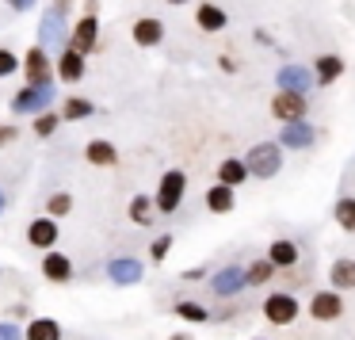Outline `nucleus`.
<instances>
[{
  "instance_id": "393cba45",
  "label": "nucleus",
  "mask_w": 355,
  "mask_h": 340,
  "mask_svg": "<svg viewBox=\"0 0 355 340\" xmlns=\"http://www.w3.org/2000/svg\"><path fill=\"white\" fill-rule=\"evenodd\" d=\"M207 210L210 214H230L233 210V187H225V184L207 187Z\"/></svg>"
},
{
  "instance_id": "412c9836",
  "label": "nucleus",
  "mask_w": 355,
  "mask_h": 340,
  "mask_svg": "<svg viewBox=\"0 0 355 340\" xmlns=\"http://www.w3.org/2000/svg\"><path fill=\"white\" fill-rule=\"evenodd\" d=\"M85 157H88V164H96V169H111V164L119 161V149L111 146V142H103V138H92L85 146Z\"/></svg>"
},
{
  "instance_id": "72a5a7b5",
  "label": "nucleus",
  "mask_w": 355,
  "mask_h": 340,
  "mask_svg": "<svg viewBox=\"0 0 355 340\" xmlns=\"http://www.w3.org/2000/svg\"><path fill=\"white\" fill-rule=\"evenodd\" d=\"M168 253H172V233H164V237H157V241H153V248H149V256H153V260L161 264Z\"/></svg>"
},
{
  "instance_id": "ea45409f",
  "label": "nucleus",
  "mask_w": 355,
  "mask_h": 340,
  "mask_svg": "<svg viewBox=\"0 0 355 340\" xmlns=\"http://www.w3.org/2000/svg\"><path fill=\"white\" fill-rule=\"evenodd\" d=\"M4 203H8V199H4V192H0V210H4Z\"/></svg>"
},
{
  "instance_id": "cd10ccee",
  "label": "nucleus",
  "mask_w": 355,
  "mask_h": 340,
  "mask_svg": "<svg viewBox=\"0 0 355 340\" xmlns=\"http://www.w3.org/2000/svg\"><path fill=\"white\" fill-rule=\"evenodd\" d=\"M275 271H279V268L268 260V256H263V260H252V264L245 268V287H263L271 275H275Z\"/></svg>"
},
{
  "instance_id": "c85d7f7f",
  "label": "nucleus",
  "mask_w": 355,
  "mask_h": 340,
  "mask_svg": "<svg viewBox=\"0 0 355 340\" xmlns=\"http://www.w3.org/2000/svg\"><path fill=\"white\" fill-rule=\"evenodd\" d=\"M332 218H336L340 230L355 233V195H344V199H336V207H332Z\"/></svg>"
},
{
  "instance_id": "f257e3e1",
  "label": "nucleus",
  "mask_w": 355,
  "mask_h": 340,
  "mask_svg": "<svg viewBox=\"0 0 355 340\" xmlns=\"http://www.w3.org/2000/svg\"><path fill=\"white\" fill-rule=\"evenodd\" d=\"M241 161H245L248 176L271 180V176H279V169H283V146H279V142H260V146H252Z\"/></svg>"
},
{
  "instance_id": "a878e982",
  "label": "nucleus",
  "mask_w": 355,
  "mask_h": 340,
  "mask_svg": "<svg viewBox=\"0 0 355 340\" xmlns=\"http://www.w3.org/2000/svg\"><path fill=\"white\" fill-rule=\"evenodd\" d=\"M92 115H96V103L85 100V96H69L62 103V119H69V123H80V119H92Z\"/></svg>"
},
{
  "instance_id": "7c9ffc66",
  "label": "nucleus",
  "mask_w": 355,
  "mask_h": 340,
  "mask_svg": "<svg viewBox=\"0 0 355 340\" xmlns=\"http://www.w3.org/2000/svg\"><path fill=\"white\" fill-rule=\"evenodd\" d=\"M58 123H62V115H54V111H39V115H35V134H39V138H50V134L58 130Z\"/></svg>"
},
{
  "instance_id": "39448f33",
  "label": "nucleus",
  "mask_w": 355,
  "mask_h": 340,
  "mask_svg": "<svg viewBox=\"0 0 355 340\" xmlns=\"http://www.w3.org/2000/svg\"><path fill=\"white\" fill-rule=\"evenodd\" d=\"M271 115L279 119V123H298V119L309 115V103L302 92H286V88H279L275 96H271Z\"/></svg>"
},
{
  "instance_id": "7ed1b4c3",
  "label": "nucleus",
  "mask_w": 355,
  "mask_h": 340,
  "mask_svg": "<svg viewBox=\"0 0 355 340\" xmlns=\"http://www.w3.org/2000/svg\"><path fill=\"white\" fill-rule=\"evenodd\" d=\"M54 85H24L12 96V115H39L54 103Z\"/></svg>"
},
{
  "instance_id": "1a4fd4ad",
  "label": "nucleus",
  "mask_w": 355,
  "mask_h": 340,
  "mask_svg": "<svg viewBox=\"0 0 355 340\" xmlns=\"http://www.w3.org/2000/svg\"><path fill=\"white\" fill-rule=\"evenodd\" d=\"M24 73H27V85H50V77H54V62H50V54L42 46H31L24 58Z\"/></svg>"
},
{
  "instance_id": "20e7f679",
  "label": "nucleus",
  "mask_w": 355,
  "mask_h": 340,
  "mask_svg": "<svg viewBox=\"0 0 355 340\" xmlns=\"http://www.w3.org/2000/svg\"><path fill=\"white\" fill-rule=\"evenodd\" d=\"M302 314L298 298H294L291 291H271L268 298H263V317H268L271 325H279V329H286V325H294Z\"/></svg>"
},
{
  "instance_id": "4468645a",
  "label": "nucleus",
  "mask_w": 355,
  "mask_h": 340,
  "mask_svg": "<svg viewBox=\"0 0 355 340\" xmlns=\"http://www.w3.org/2000/svg\"><path fill=\"white\" fill-rule=\"evenodd\" d=\"M275 85L286 88V92H302V96H306L309 88H313V73H309L306 65H294L291 62V65H283V69L275 73Z\"/></svg>"
},
{
  "instance_id": "6e6552de",
  "label": "nucleus",
  "mask_w": 355,
  "mask_h": 340,
  "mask_svg": "<svg viewBox=\"0 0 355 340\" xmlns=\"http://www.w3.org/2000/svg\"><path fill=\"white\" fill-rule=\"evenodd\" d=\"M69 42V27H65V16L58 12H42V24H39V46L42 50H58Z\"/></svg>"
},
{
  "instance_id": "473e14b6",
  "label": "nucleus",
  "mask_w": 355,
  "mask_h": 340,
  "mask_svg": "<svg viewBox=\"0 0 355 340\" xmlns=\"http://www.w3.org/2000/svg\"><path fill=\"white\" fill-rule=\"evenodd\" d=\"M16 69H19V58L12 54L8 46H0V80H4V77H12Z\"/></svg>"
},
{
  "instance_id": "f03ea898",
  "label": "nucleus",
  "mask_w": 355,
  "mask_h": 340,
  "mask_svg": "<svg viewBox=\"0 0 355 340\" xmlns=\"http://www.w3.org/2000/svg\"><path fill=\"white\" fill-rule=\"evenodd\" d=\"M184 192H187V176L180 169H168L157 184V195H153V207L157 214H176L180 203H184Z\"/></svg>"
},
{
  "instance_id": "f3484780",
  "label": "nucleus",
  "mask_w": 355,
  "mask_h": 340,
  "mask_svg": "<svg viewBox=\"0 0 355 340\" xmlns=\"http://www.w3.org/2000/svg\"><path fill=\"white\" fill-rule=\"evenodd\" d=\"M344 77V58L340 54H321L317 58V65H313V85L317 88H329L332 80H340Z\"/></svg>"
},
{
  "instance_id": "bb28decb",
  "label": "nucleus",
  "mask_w": 355,
  "mask_h": 340,
  "mask_svg": "<svg viewBox=\"0 0 355 340\" xmlns=\"http://www.w3.org/2000/svg\"><path fill=\"white\" fill-rule=\"evenodd\" d=\"M153 218H157L153 199H149V195H134L130 199V222L134 226H153Z\"/></svg>"
},
{
  "instance_id": "e433bc0d",
  "label": "nucleus",
  "mask_w": 355,
  "mask_h": 340,
  "mask_svg": "<svg viewBox=\"0 0 355 340\" xmlns=\"http://www.w3.org/2000/svg\"><path fill=\"white\" fill-rule=\"evenodd\" d=\"M50 12H58V16H69V12H73V0H54V4H50Z\"/></svg>"
},
{
  "instance_id": "a211bd4d",
  "label": "nucleus",
  "mask_w": 355,
  "mask_h": 340,
  "mask_svg": "<svg viewBox=\"0 0 355 340\" xmlns=\"http://www.w3.org/2000/svg\"><path fill=\"white\" fill-rule=\"evenodd\" d=\"M42 275L50 279V283H69L73 279V260L62 253H54V248H46V256H42Z\"/></svg>"
},
{
  "instance_id": "5701e85b",
  "label": "nucleus",
  "mask_w": 355,
  "mask_h": 340,
  "mask_svg": "<svg viewBox=\"0 0 355 340\" xmlns=\"http://www.w3.org/2000/svg\"><path fill=\"white\" fill-rule=\"evenodd\" d=\"M245 180H248V169H245V161H241V157H225V161L218 164V184H225V187H233V192H237Z\"/></svg>"
},
{
  "instance_id": "ddd939ff",
  "label": "nucleus",
  "mask_w": 355,
  "mask_h": 340,
  "mask_svg": "<svg viewBox=\"0 0 355 340\" xmlns=\"http://www.w3.org/2000/svg\"><path fill=\"white\" fill-rule=\"evenodd\" d=\"M141 275H146V268H141L134 256H115V260L107 264V279H111V283H119V287L141 283Z\"/></svg>"
},
{
  "instance_id": "4be33fe9",
  "label": "nucleus",
  "mask_w": 355,
  "mask_h": 340,
  "mask_svg": "<svg viewBox=\"0 0 355 340\" xmlns=\"http://www.w3.org/2000/svg\"><path fill=\"white\" fill-rule=\"evenodd\" d=\"M329 283H332V291H355V260H347V256L332 260Z\"/></svg>"
},
{
  "instance_id": "2f4dec72",
  "label": "nucleus",
  "mask_w": 355,
  "mask_h": 340,
  "mask_svg": "<svg viewBox=\"0 0 355 340\" xmlns=\"http://www.w3.org/2000/svg\"><path fill=\"white\" fill-rule=\"evenodd\" d=\"M46 210H50V218H62V214H69V210H73V195H69V192H58V195H50Z\"/></svg>"
},
{
  "instance_id": "c756f323",
  "label": "nucleus",
  "mask_w": 355,
  "mask_h": 340,
  "mask_svg": "<svg viewBox=\"0 0 355 340\" xmlns=\"http://www.w3.org/2000/svg\"><path fill=\"white\" fill-rule=\"evenodd\" d=\"M176 317H184L191 325H202V321H210V309L199 306V302H176Z\"/></svg>"
},
{
  "instance_id": "b1692460",
  "label": "nucleus",
  "mask_w": 355,
  "mask_h": 340,
  "mask_svg": "<svg viewBox=\"0 0 355 340\" xmlns=\"http://www.w3.org/2000/svg\"><path fill=\"white\" fill-rule=\"evenodd\" d=\"M24 340H62V325L54 317H31L24 329Z\"/></svg>"
},
{
  "instance_id": "4c0bfd02",
  "label": "nucleus",
  "mask_w": 355,
  "mask_h": 340,
  "mask_svg": "<svg viewBox=\"0 0 355 340\" xmlns=\"http://www.w3.org/2000/svg\"><path fill=\"white\" fill-rule=\"evenodd\" d=\"M4 4H12L16 12H27V8H35V0H4Z\"/></svg>"
},
{
  "instance_id": "0eeeda50",
  "label": "nucleus",
  "mask_w": 355,
  "mask_h": 340,
  "mask_svg": "<svg viewBox=\"0 0 355 340\" xmlns=\"http://www.w3.org/2000/svg\"><path fill=\"white\" fill-rule=\"evenodd\" d=\"M309 317H313V321H340V317H344V298H340V291H317L313 298H309Z\"/></svg>"
},
{
  "instance_id": "dca6fc26",
  "label": "nucleus",
  "mask_w": 355,
  "mask_h": 340,
  "mask_svg": "<svg viewBox=\"0 0 355 340\" xmlns=\"http://www.w3.org/2000/svg\"><path fill=\"white\" fill-rule=\"evenodd\" d=\"M313 142H317V130L306 123V119H298V123H283L279 146H286V149H309Z\"/></svg>"
},
{
  "instance_id": "9b49d317",
  "label": "nucleus",
  "mask_w": 355,
  "mask_h": 340,
  "mask_svg": "<svg viewBox=\"0 0 355 340\" xmlns=\"http://www.w3.org/2000/svg\"><path fill=\"white\" fill-rule=\"evenodd\" d=\"M130 39H134V46L153 50V46H161V42H164V24L157 16H141V19H134Z\"/></svg>"
},
{
  "instance_id": "58836bf2",
  "label": "nucleus",
  "mask_w": 355,
  "mask_h": 340,
  "mask_svg": "<svg viewBox=\"0 0 355 340\" xmlns=\"http://www.w3.org/2000/svg\"><path fill=\"white\" fill-rule=\"evenodd\" d=\"M184 279H187V283H195V279H207V271H202V268H187Z\"/></svg>"
},
{
  "instance_id": "423d86ee",
  "label": "nucleus",
  "mask_w": 355,
  "mask_h": 340,
  "mask_svg": "<svg viewBox=\"0 0 355 340\" xmlns=\"http://www.w3.org/2000/svg\"><path fill=\"white\" fill-rule=\"evenodd\" d=\"M69 46L77 50V54H96V46H100V19L96 16H80L77 24H73V31H69Z\"/></svg>"
},
{
  "instance_id": "9d476101",
  "label": "nucleus",
  "mask_w": 355,
  "mask_h": 340,
  "mask_svg": "<svg viewBox=\"0 0 355 340\" xmlns=\"http://www.w3.org/2000/svg\"><path fill=\"white\" fill-rule=\"evenodd\" d=\"M85 69H88V58L85 54H77V50L69 46V42H65L62 46V54H58V80H62V85H77L80 77H85Z\"/></svg>"
},
{
  "instance_id": "6ab92c4d",
  "label": "nucleus",
  "mask_w": 355,
  "mask_h": 340,
  "mask_svg": "<svg viewBox=\"0 0 355 340\" xmlns=\"http://www.w3.org/2000/svg\"><path fill=\"white\" fill-rule=\"evenodd\" d=\"M195 24H199V31H207V35H218V31H225V24H230V16H225V8H218V4H199L195 8Z\"/></svg>"
},
{
  "instance_id": "f704fd0d",
  "label": "nucleus",
  "mask_w": 355,
  "mask_h": 340,
  "mask_svg": "<svg viewBox=\"0 0 355 340\" xmlns=\"http://www.w3.org/2000/svg\"><path fill=\"white\" fill-rule=\"evenodd\" d=\"M0 340H24V329L16 321H0Z\"/></svg>"
},
{
  "instance_id": "c9c22d12",
  "label": "nucleus",
  "mask_w": 355,
  "mask_h": 340,
  "mask_svg": "<svg viewBox=\"0 0 355 340\" xmlns=\"http://www.w3.org/2000/svg\"><path fill=\"white\" fill-rule=\"evenodd\" d=\"M16 138H19V130H16V126H0V146H12Z\"/></svg>"
},
{
  "instance_id": "aec40b11",
  "label": "nucleus",
  "mask_w": 355,
  "mask_h": 340,
  "mask_svg": "<svg viewBox=\"0 0 355 340\" xmlns=\"http://www.w3.org/2000/svg\"><path fill=\"white\" fill-rule=\"evenodd\" d=\"M268 260L275 264L279 271H283V268H294V264L302 260V253H298V245H294L291 237H275V241L268 245Z\"/></svg>"
},
{
  "instance_id": "a19ab883",
  "label": "nucleus",
  "mask_w": 355,
  "mask_h": 340,
  "mask_svg": "<svg viewBox=\"0 0 355 340\" xmlns=\"http://www.w3.org/2000/svg\"><path fill=\"white\" fill-rule=\"evenodd\" d=\"M168 4H187V0H168Z\"/></svg>"
},
{
  "instance_id": "f8f14e48",
  "label": "nucleus",
  "mask_w": 355,
  "mask_h": 340,
  "mask_svg": "<svg viewBox=\"0 0 355 340\" xmlns=\"http://www.w3.org/2000/svg\"><path fill=\"white\" fill-rule=\"evenodd\" d=\"M241 287H245V268H237V264H230V268L210 275V291L218 298H233V294H241Z\"/></svg>"
},
{
  "instance_id": "2eb2a0df",
  "label": "nucleus",
  "mask_w": 355,
  "mask_h": 340,
  "mask_svg": "<svg viewBox=\"0 0 355 340\" xmlns=\"http://www.w3.org/2000/svg\"><path fill=\"white\" fill-rule=\"evenodd\" d=\"M58 237H62V233H58V218H35L31 226H27V245L31 248H54L58 245Z\"/></svg>"
}]
</instances>
